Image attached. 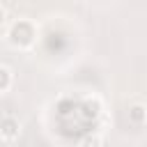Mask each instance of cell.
Masks as SVG:
<instances>
[{
	"instance_id": "6da1fadb",
	"label": "cell",
	"mask_w": 147,
	"mask_h": 147,
	"mask_svg": "<svg viewBox=\"0 0 147 147\" xmlns=\"http://www.w3.org/2000/svg\"><path fill=\"white\" fill-rule=\"evenodd\" d=\"M7 39H9V44L14 48H30L34 44V39H37V28L28 18H21V21H16L11 25Z\"/></svg>"
},
{
	"instance_id": "7a4b0ae2",
	"label": "cell",
	"mask_w": 147,
	"mask_h": 147,
	"mask_svg": "<svg viewBox=\"0 0 147 147\" xmlns=\"http://www.w3.org/2000/svg\"><path fill=\"white\" fill-rule=\"evenodd\" d=\"M18 136H21V122H18L16 117H11V115L2 117V119H0V138L7 140V142H11V140H16Z\"/></svg>"
},
{
	"instance_id": "3957f363",
	"label": "cell",
	"mask_w": 147,
	"mask_h": 147,
	"mask_svg": "<svg viewBox=\"0 0 147 147\" xmlns=\"http://www.w3.org/2000/svg\"><path fill=\"white\" fill-rule=\"evenodd\" d=\"M129 122L131 124H136V126H140V124H145V119H147V106H142V103H133L131 108H129Z\"/></svg>"
},
{
	"instance_id": "277c9868",
	"label": "cell",
	"mask_w": 147,
	"mask_h": 147,
	"mask_svg": "<svg viewBox=\"0 0 147 147\" xmlns=\"http://www.w3.org/2000/svg\"><path fill=\"white\" fill-rule=\"evenodd\" d=\"M11 83H14L11 69H9V67H5V64H0V94H2V92H7V90L11 87Z\"/></svg>"
},
{
	"instance_id": "5b68a950",
	"label": "cell",
	"mask_w": 147,
	"mask_h": 147,
	"mask_svg": "<svg viewBox=\"0 0 147 147\" xmlns=\"http://www.w3.org/2000/svg\"><path fill=\"white\" fill-rule=\"evenodd\" d=\"M78 147H103V138L96 136V133H90V136H85V138L80 140Z\"/></svg>"
},
{
	"instance_id": "8992f818",
	"label": "cell",
	"mask_w": 147,
	"mask_h": 147,
	"mask_svg": "<svg viewBox=\"0 0 147 147\" xmlns=\"http://www.w3.org/2000/svg\"><path fill=\"white\" fill-rule=\"evenodd\" d=\"M5 23H7V9L0 5V28H5Z\"/></svg>"
},
{
	"instance_id": "52a82bcc",
	"label": "cell",
	"mask_w": 147,
	"mask_h": 147,
	"mask_svg": "<svg viewBox=\"0 0 147 147\" xmlns=\"http://www.w3.org/2000/svg\"><path fill=\"white\" fill-rule=\"evenodd\" d=\"M145 124H147V119H145Z\"/></svg>"
}]
</instances>
